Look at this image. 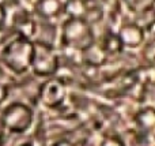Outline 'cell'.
I'll return each instance as SVG.
<instances>
[{"instance_id":"6da1fadb","label":"cell","mask_w":155,"mask_h":146,"mask_svg":"<svg viewBox=\"0 0 155 146\" xmlns=\"http://www.w3.org/2000/svg\"><path fill=\"white\" fill-rule=\"evenodd\" d=\"M0 59L3 64L14 74H25L31 66L33 41L15 34L2 48Z\"/></svg>"},{"instance_id":"7a4b0ae2","label":"cell","mask_w":155,"mask_h":146,"mask_svg":"<svg viewBox=\"0 0 155 146\" xmlns=\"http://www.w3.org/2000/svg\"><path fill=\"white\" fill-rule=\"evenodd\" d=\"M61 42L67 48L83 52L94 44V30L88 22L83 19L70 18L61 29Z\"/></svg>"},{"instance_id":"3957f363","label":"cell","mask_w":155,"mask_h":146,"mask_svg":"<svg viewBox=\"0 0 155 146\" xmlns=\"http://www.w3.org/2000/svg\"><path fill=\"white\" fill-rule=\"evenodd\" d=\"M30 68L37 76H42V78H52L56 75L60 68V56L54 46L34 41Z\"/></svg>"},{"instance_id":"277c9868","label":"cell","mask_w":155,"mask_h":146,"mask_svg":"<svg viewBox=\"0 0 155 146\" xmlns=\"http://www.w3.org/2000/svg\"><path fill=\"white\" fill-rule=\"evenodd\" d=\"M0 119L5 131L11 134H25L31 127L34 112L27 104L15 101L5 107Z\"/></svg>"},{"instance_id":"5b68a950","label":"cell","mask_w":155,"mask_h":146,"mask_svg":"<svg viewBox=\"0 0 155 146\" xmlns=\"http://www.w3.org/2000/svg\"><path fill=\"white\" fill-rule=\"evenodd\" d=\"M67 97V85L60 78H48L38 89V98L46 108H59Z\"/></svg>"},{"instance_id":"8992f818","label":"cell","mask_w":155,"mask_h":146,"mask_svg":"<svg viewBox=\"0 0 155 146\" xmlns=\"http://www.w3.org/2000/svg\"><path fill=\"white\" fill-rule=\"evenodd\" d=\"M124 48H137L144 41V30L139 23H125L117 33Z\"/></svg>"},{"instance_id":"52a82bcc","label":"cell","mask_w":155,"mask_h":146,"mask_svg":"<svg viewBox=\"0 0 155 146\" xmlns=\"http://www.w3.org/2000/svg\"><path fill=\"white\" fill-rule=\"evenodd\" d=\"M95 11L94 0H68L64 4V12L71 18L83 19L91 25V12Z\"/></svg>"},{"instance_id":"ba28073f","label":"cell","mask_w":155,"mask_h":146,"mask_svg":"<svg viewBox=\"0 0 155 146\" xmlns=\"http://www.w3.org/2000/svg\"><path fill=\"white\" fill-rule=\"evenodd\" d=\"M135 122L137 131L143 134L146 138H155V108L147 107L136 112Z\"/></svg>"},{"instance_id":"9c48e42d","label":"cell","mask_w":155,"mask_h":146,"mask_svg":"<svg viewBox=\"0 0 155 146\" xmlns=\"http://www.w3.org/2000/svg\"><path fill=\"white\" fill-rule=\"evenodd\" d=\"M34 10L40 18L49 21L64 12V4L61 0H37L34 3Z\"/></svg>"},{"instance_id":"30bf717a","label":"cell","mask_w":155,"mask_h":146,"mask_svg":"<svg viewBox=\"0 0 155 146\" xmlns=\"http://www.w3.org/2000/svg\"><path fill=\"white\" fill-rule=\"evenodd\" d=\"M102 46V49L105 51L106 56H113V55H118L123 52L124 46L121 44V40L118 37L117 33H113V32H109L104 36L102 38V42L99 44Z\"/></svg>"},{"instance_id":"8fae6325","label":"cell","mask_w":155,"mask_h":146,"mask_svg":"<svg viewBox=\"0 0 155 146\" xmlns=\"http://www.w3.org/2000/svg\"><path fill=\"white\" fill-rule=\"evenodd\" d=\"M82 53L84 55V60L90 64V67H99V66L104 64L107 57L105 51L102 49V46L97 45V44H93L91 46H88Z\"/></svg>"},{"instance_id":"7c38bea8","label":"cell","mask_w":155,"mask_h":146,"mask_svg":"<svg viewBox=\"0 0 155 146\" xmlns=\"http://www.w3.org/2000/svg\"><path fill=\"white\" fill-rule=\"evenodd\" d=\"M125 5L135 14H146L155 5V0H123Z\"/></svg>"},{"instance_id":"4fadbf2b","label":"cell","mask_w":155,"mask_h":146,"mask_svg":"<svg viewBox=\"0 0 155 146\" xmlns=\"http://www.w3.org/2000/svg\"><path fill=\"white\" fill-rule=\"evenodd\" d=\"M124 146H148V139L140 131H127L124 138H121Z\"/></svg>"},{"instance_id":"5bb4252c","label":"cell","mask_w":155,"mask_h":146,"mask_svg":"<svg viewBox=\"0 0 155 146\" xmlns=\"http://www.w3.org/2000/svg\"><path fill=\"white\" fill-rule=\"evenodd\" d=\"M101 146H124L118 135H106L101 142Z\"/></svg>"},{"instance_id":"9a60e30c","label":"cell","mask_w":155,"mask_h":146,"mask_svg":"<svg viewBox=\"0 0 155 146\" xmlns=\"http://www.w3.org/2000/svg\"><path fill=\"white\" fill-rule=\"evenodd\" d=\"M5 23H7V11H5L4 5L0 3V29L5 27Z\"/></svg>"},{"instance_id":"2e32d148","label":"cell","mask_w":155,"mask_h":146,"mask_svg":"<svg viewBox=\"0 0 155 146\" xmlns=\"http://www.w3.org/2000/svg\"><path fill=\"white\" fill-rule=\"evenodd\" d=\"M7 97H8V87L0 82V103H3Z\"/></svg>"},{"instance_id":"e0dca14e","label":"cell","mask_w":155,"mask_h":146,"mask_svg":"<svg viewBox=\"0 0 155 146\" xmlns=\"http://www.w3.org/2000/svg\"><path fill=\"white\" fill-rule=\"evenodd\" d=\"M4 139H5V128H4V126H3L2 119H0V146H3Z\"/></svg>"},{"instance_id":"ac0fdd59","label":"cell","mask_w":155,"mask_h":146,"mask_svg":"<svg viewBox=\"0 0 155 146\" xmlns=\"http://www.w3.org/2000/svg\"><path fill=\"white\" fill-rule=\"evenodd\" d=\"M53 146H76V145H74L70 139H60L56 144H53Z\"/></svg>"},{"instance_id":"d6986e66","label":"cell","mask_w":155,"mask_h":146,"mask_svg":"<svg viewBox=\"0 0 155 146\" xmlns=\"http://www.w3.org/2000/svg\"><path fill=\"white\" fill-rule=\"evenodd\" d=\"M19 146H34V145H33L31 142H25V144H21Z\"/></svg>"}]
</instances>
